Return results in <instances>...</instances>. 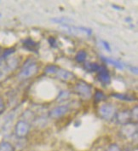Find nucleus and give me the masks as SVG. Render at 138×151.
<instances>
[{
    "instance_id": "1",
    "label": "nucleus",
    "mask_w": 138,
    "mask_h": 151,
    "mask_svg": "<svg viewBox=\"0 0 138 151\" xmlns=\"http://www.w3.org/2000/svg\"><path fill=\"white\" fill-rule=\"evenodd\" d=\"M39 69V67L38 63L33 61L32 59H28L23 64L17 77L20 80H29L38 73Z\"/></svg>"
},
{
    "instance_id": "2",
    "label": "nucleus",
    "mask_w": 138,
    "mask_h": 151,
    "mask_svg": "<svg viewBox=\"0 0 138 151\" xmlns=\"http://www.w3.org/2000/svg\"><path fill=\"white\" fill-rule=\"evenodd\" d=\"M74 92L84 101H89L93 96V87L88 82L83 80H78L73 87Z\"/></svg>"
},
{
    "instance_id": "3",
    "label": "nucleus",
    "mask_w": 138,
    "mask_h": 151,
    "mask_svg": "<svg viewBox=\"0 0 138 151\" xmlns=\"http://www.w3.org/2000/svg\"><path fill=\"white\" fill-rule=\"evenodd\" d=\"M98 114L102 119H104L107 122L113 121L115 119V116L118 113L117 108L112 104H102L98 108Z\"/></svg>"
},
{
    "instance_id": "4",
    "label": "nucleus",
    "mask_w": 138,
    "mask_h": 151,
    "mask_svg": "<svg viewBox=\"0 0 138 151\" xmlns=\"http://www.w3.org/2000/svg\"><path fill=\"white\" fill-rule=\"evenodd\" d=\"M31 125L25 119H19L14 127V133L17 138H26L30 132Z\"/></svg>"
},
{
    "instance_id": "5",
    "label": "nucleus",
    "mask_w": 138,
    "mask_h": 151,
    "mask_svg": "<svg viewBox=\"0 0 138 151\" xmlns=\"http://www.w3.org/2000/svg\"><path fill=\"white\" fill-rule=\"evenodd\" d=\"M137 134V123L130 122L121 126L119 129V135L124 139L132 138Z\"/></svg>"
},
{
    "instance_id": "6",
    "label": "nucleus",
    "mask_w": 138,
    "mask_h": 151,
    "mask_svg": "<svg viewBox=\"0 0 138 151\" xmlns=\"http://www.w3.org/2000/svg\"><path fill=\"white\" fill-rule=\"evenodd\" d=\"M69 112V106L62 104V105H57L54 107L49 112V117L50 119H58L64 117L66 114Z\"/></svg>"
},
{
    "instance_id": "7",
    "label": "nucleus",
    "mask_w": 138,
    "mask_h": 151,
    "mask_svg": "<svg viewBox=\"0 0 138 151\" xmlns=\"http://www.w3.org/2000/svg\"><path fill=\"white\" fill-rule=\"evenodd\" d=\"M55 76L56 77L57 80H61L62 82H65V83L73 82L76 79L73 73L68 71V70H66V69H63V68H59V70L57 71Z\"/></svg>"
},
{
    "instance_id": "8",
    "label": "nucleus",
    "mask_w": 138,
    "mask_h": 151,
    "mask_svg": "<svg viewBox=\"0 0 138 151\" xmlns=\"http://www.w3.org/2000/svg\"><path fill=\"white\" fill-rule=\"evenodd\" d=\"M97 79L101 83H102L105 86L110 84L111 75L105 65H100V68L97 71Z\"/></svg>"
},
{
    "instance_id": "9",
    "label": "nucleus",
    "mask_w": 138,
    "mask_h": 151,
    "mask_svg": "<svg viewBox=\"0 0 138 151\" xmlns=\"http://www.w3.org/2000/svg\"><path fill=\"white\" fill-rule=\"evenodd\" d=\"M114 119H116V122L120 126L130 123V122H131L130 110L124 109V110H122L120 112H118Z\"/></svg>"
},
{
    "instance_id": "10",
    "label": "nucleus",
    "mask_w": 138,
    "mask_h": 151,
    "mask_svg": "<svg viewBox=\"0 0 138 151\" xmlns=\"http://www.w3.org/2000/svg\"><path fill=\"white\" fill-rule=\"evenodd\" d=\"M101 58H102V60L106 63H109L111 64V65H113L116 68H118V69H124V65L119 62V61H117V60H115V59H113V58H110V57H107V56H101Z\"/></svg>"
},
{
    "instance_id": "11",
    "label": "nucleus",
    "mask_w": 138,
    "mask_h": 151,
    "mask_svg": "<svg viewBox=\"0 0 138 151\" xmlns=\"http://www.w3.org/2000/svg\"><path fill=\"white\" fill-rule=\"evenodd\" d=\"M112 97H114L116 99L124 101V102H133L136 101V98L133 96L129 95V94H123V93H112L111 94Z\"/></svg>"
},
{
    "instance_id": "12",
    "label": "nucleus",
    "mask_w": 138,
    "mask_h": 151,
    "mask_svg": "<svg viewBox=\"0 0 138 151\" xmlns=\"http://www.w3.org/2000/svg\"><path fill=\"white\" fill-rule=\"evenodd\" d=\"M93 99L95 101V103L99 104V103H102V102H104L107 99V96L106 95L105 93L100 90H97L94 94H93Z\"/></svg>"
},
{
    "instance_id": "13",
    "label": "nucleus",
    "mask_w": 138,
    "mask_h": 151,
    "mask_svg": "<svg viewBox=\"0 0 138 151\" xmlns=\"http://www.w3.org/2000/svg\"><path fill=\"white\" fill-rule=\"evenodd\" d=\"M87 56H88V54H87L86 50H79L76 53L74 58H75V61H76L78 63H85V61H86Z\"/></svg>"
},
{
    "instance_id": "14",
    "label": "nucleus",
    "mask_w": 138,
    "mask_h": 151,
    "mask_svg": "<svg viewBox=\"0 0 138 151\" xmlns=\"http://www.w3.org/2000/svg\"><path fill=\"white\" fill-rule=\"evenodd\" d=\"M84 68L85 69V71L89 73H97L100 68V65L97 63H84Z\"/></svg>"
},
{
    "instance_id": "15",
    "label": "nucleus",
    "mask_w": 138,
    "mask_h": 151,
    "mask_svg": "<svg viewBox=\"0 0 138 151\" xmlns=\"http://www.w3.org/2000/svg\"><path fill=\"white\" fill-rule=\"evenodd\" d=\"M23 45L26 49H28L29 50H36V48L39 46V43L35 42L31 38H27V39L23 40Z\"/></svg>"
},
{
    "instance_id": "16",
    "label": "nucleus",
    "mask_w": 138,
    "mask_h": 151,
    "mask_svg": "<svg viewBox=\"0 0 138 151\" xmlns=\"http://www.w3.org/2000/svg\"><path fill=\"white\" fill-rule=\"evenodd\" d=\"M70 95H71L70 91H66V90H62V91H61L59 92L58 96H57L56 98V101L57 102H59V103L66 102V101H67V100L70 98Z\"/></svg>"
},
{
    "instance_id": "17",
    "label": "nucleus",
    "mask_w": 138,
    "mask_h": 151,
    "mask_svg": "<svg viewBox=\"0 0 138 151\" xmlns=\"http://www.w3.org/2000/svg\"><path fill=\"white\" fill-rule=\"evenodd\" d=\"M0 151H16V148L9 141H2L0 142Z\"/></svg>"
},
{
    "instance_id": "18",
    "label": "nucleus",
    "mask_w": 138,
    "mask_h": 151,
    "mask_svg": "<svg viewBox=\"0 0 138 151\" xmlns=\"http://www.w3.org/2000/svg\"><path fill=\"white\" fill-rule=\"evenodd\" d=\"M60 67H58L55 64H50V65H48L44 68V73L47 74V75H56V73H57V71L59 70Z\"/></svg>"
},
{
    "instance_id": "19",
    "label": "nucleus",
    "mask_w": 138,
    "mask_h": 151,
    "mask_svg": "<svg viewBox=\"0 0 138 151\" xmlns=\"http://www.w3.org/2000/svg\"><path fill=\"white\" fill-rule=\"evenodd\" d=\"M9 72V70L8 67L6 65L5 61L0 58V79L4 77Z\"/></svg>"
},
{
    "instance_id": "20",
    "label": "nucleus",
    "mask_w": 138,
    "mask_h": 151,
    "mask_svg": "<svg viewBox=\"0 0 138 151\" xmlns=\"http://www.w3.org/2000/svg\"><path fill=\"white\" fill-rule=\"evenodd\" d=\"M15 52H16V49L15 48H9V49H6L3 52V54H2V56H0V58L3 59V60H6L7 58L10 57L11 56H13Z\"/></svg>"
},
{
    "instance_id": "21",
    "label": "nucleus",
    "mask_w": 138,
    "mask_h": 151,
    "mask_svg": "<svg viewBox=\"0 0 138 151\" xmlns=\"http://www.w3.org/2000/svg\"><path fill=\"white\" fill-rule=\"evenodd\" d=\"M138 107L137 105H136L135 107L132 108V109L130 110V116H131V120L135 119V122L137 121V118H138Z\"/></svg>"
},
{
    "instance_id": "22",
    "label": "nucleus",
    "mask_w": 138,
    "mask_h": 151,
    "mask_svg": "<svg viewBox=\"0 0 138 151\" xmlns=\"http://www.w3.org/2000/svg\"><path fill=\"white\" fill-rule=\"evenodd\" d=\"M106 151H122L121 148L117 143H111L108 145L107 149Z\"/></svg>"
},
{
    "instance_id": "23",
    "label": "nucleus",
    "mask_w": 138,
    "mask_h": 151,
    "mask_svg": "<svg viewBox=\"0 0 138 151\" xmlns=\"http://www.w3.org/2000/svg\"><path fill=\"white\" fill-rule=\"evenodd\" d=\"M79 31H81V32H84V33H86L87 35L90 36L92 34V30L90 28H88V27H77Z\"/></svg>"
},
{
    "instance_id": "24",
    "label": "nucleus",
    "mask_w": 138,
    "mask_h": 151,
    "mask_svg": "<svg viewBox=\"0 0 138 151\" xmlns=\"http://www.w3.org/2000/svg\"><path fill=\"white\" fill-rule=\"evenodd\" d=\"M48 43H49V45L52 48L57 47V40H56V38H54L52 36L49 37V39H48Z\"/></svg>"
},
{
    "instance_id": "25",
    "label": "nucleus",
    "mask_w": 138,
    "mask_h": 151,
    "mask_svg": "<svg viewBox=\"0 0 138 151\" xmlns=\"http://www.w3.org/2000/svg\"><path fill=\"white\" fill-rule=\"evenodd\" d=\"M5 110V104L4 99L0 96V114H2Z\"/></svg>"
},
{
    "instance_id": "26",
    "label": "nucleus",
    "mask_w": 138,
    "mask_h": 151,
    "mask_svg": "<svg viewBox=\"0 0 138 151\" xmlns=\"http://www.w3.org/2000/svg\"><path fill=\"white\" fill-rule=\"evenodd\" d=\"M102 44L103 47L105 48L106 50H107L108 52H111V46H110V45L108 44V42H107L105 40H102Z\"/></svg>"
},
{
    "instance_id": "27",
    "label": "nucleus",
    "mask_w": 138,
    "mask_h": 151,
    "mask_svg": "<svg viewBox=\"0 0 138 151\" xmlns=\"http://www.w3.org/2000/svg\"><path fill=\"white\" fill-rule=\"evenodd\" d=\"M1 17H2V14L0 13V18H1Z\"/></svg>"
},
{
    "instance_id": "28",
    "label": "nucleus",
    "mask_w": 138,
    "mask_h": 151,
    "mask_svg": "<svg viewBox=\"0 0 138 151\" xmlns=\"http://www.w3.org/2000/svg\"><path fill=\"white\" fill-rule=\"evenodd\" d=\"M0 54H1V48H0Z\"/></svg>"
}]
</instances>
